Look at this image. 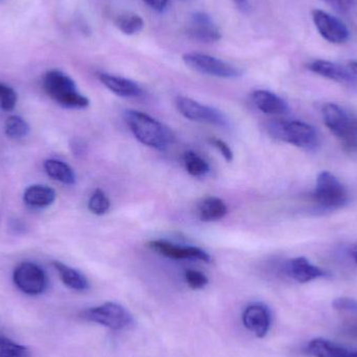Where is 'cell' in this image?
<instances>
[{"label": "cell", "instance_id": "cell-1", "mask_svg": "<svg viewBox=\"0 0 357 357\" xmlns=\"http://www.w3.org/2000/svg\"><path fill=\"white\" fill-rule=\"evenodd\" d=\"M125 119L136 139L149 148L165 151L175 142V134L169 127L146 113L128 110Z\"/></svg>", "mask_w": 357, "mask_h": 357}, {"label": "cell", "instance_id": "cell-2", "mask_svg": "<svg viewBox=\"0 0 357 357\" xmlns=\"http://www.w3.org/2000/svg\"><path fill=\"white\" fill-rule=\"evenodd\" d=\"M43 86L47 96L64 108L85 109L89 106L88 98L79 93L75 82L62 71H48Z\"/></svg>", "mask_w": 357, "mask_h": 357}, {"label": "cell", "instance_id": "cell-3", "mask_svg": "<svg viewBox=\"0 0 357 357\" xmlns=\"http://www.w3.org/2000/svg\"><path fill=\"white\" fill-rule=\"evenodd\" d=\"M323 119L329 131L350 152L357 151V116L354 113L333 102L322 109Z\"/></svg>", "mask_w": 357, "mask_h": 357}, {"label": "cell", "instance_id": "cell-4", "mask_svg": "<svg viewBox=\"0 0 357 357\" xmlns=\"http://www.w3.org/2000/svg\"><path fill=\"white\" fill-rule=\"evenodd\" d=\"M271 134L277 139L303 150H316L320 146L318 132L301 121H276L270 125Z\"/></svg>", "mask_w": 357, "mask_h": 357}, {"label": "cell", "instance_id": "cell-5", "mask_svg": "<svg viewBox=\"0 0 357 357\" xmlns=\"http://www.w3.org/2000/svg\"><path fill=\"white\" fill-rule=\"evenodd\" d=\"M312 197L320 207L327 210L340 209L349 202V192L345 185L326 171L318 176Z\"/></svg>", "mask_w": 357, "mask_h": 357}, {"label": "cell", "instance_id": "cell-6", "mask_svg": "<svg viewBox=\"0 0 357 357\" xmlns=\"http://www.w3.org/2000/svg\"><path fill=\"white\" fill-rule=\"evenodd\" d=\"M81 318L112 331H123L134 324L132 314L121 304L107 302L82 312Z\"/></svg>", "mask_w": 357, "mask_h": 357}, {"label": "cell", "instance_id": "cell-7", "mask_svg": "<svg viewBox=\"0 0 357 357\" xmlns=\"http://www.w3.org/2000/svg\"><path fill=\"white\" fill-rule=\"evenodd\" d=\"M185 64L202 75L210 77H220V79H237L243 75V70L238 67L225 62L215 56L201 52H188L183 56Z\"/></svg>", "mask_w": 357, "mask_h": 357}, {"label": "cell", "instance_id": "cell-8", "mask_svg": "<svg viewBox=\"0 0 357 357\" xmlns=\"http://www.w3.org/2000/svg\"><path fill=\"white\" fill-rule=\"evenodd\" d=\"M176 107L180 114L189 121L209 123L218 127H225L228 125V119L225 116L224 113L213 107L201 104L192 98L178 96L176 98Z\"/></svg>", "mask_w": 357, "mask_h": 357}, {"label": "cell", "instance_id": "cell-9", "mask_svg": "<svg viewBox=\"0 0 357 357\" xmlns=\"http://www.w3.org/2000/svg\"><path fill=\"white\" fill-rule=\"evenodd\" d=\"M15 285L26 295L37 296L47 289L48 280L43 268L33 262H23L13 274Z\"/></svg>", "mask_w": 357, "mask_h": 357}, {"label": "cell", "instance_id": "cell-10", "mask_svg": "<svg viewBox=\"0 0 357 357\" xmlns=\"http://www.w3.org/2000/svg\"><path fill=\"white\" fill-rule=\"evenodd\" d=\"M312 19L319 33L331 43L343 44L349 40V29L341 19L322 10H314Z\"/></svg>", "mask_w": 357, "mask_h": 357}, {"label": "cell", "instance_id": "cell-11", "mask_svg": "<svg viewBox=\"0 0 357 357\" xmlns=\"http://www.w3.org/2000/svg\"><path fill=\"white\" fill-rule=\"evenodd\" d=\"M308 69L337 83L354 84L357 82V63L343 65L331 61L316 60L308 64Z\"/></svg>", "mask_w": 357, "mask_h": 357}, {"label": "cell", "instance_id": "cell-12", "mask_svg": "<svg viewBox=\"0 0 357 357\" xmlns=\"http://www.w3.org/2000/svg\"><path fill=\"white\" fill-rule=\"evenodd\" d=\"M243 326L257 337H264L272 326V312L262 303L250 304L241 314Z\"/></svg>", "mask_w": 357, "mask_h": 357}, {"label": "cell", "instance_id": "cell-13", "mask_svg": "<svg viewBox=\"0 0 357 357\" xmlns=\"http://www.w3.org/2000/svg\"><path fill=\"white\" fill-rule=\"evenodd\" d=\"M187 35L192 39L205 43L218 41L222 38L220 29L213 19L204 12L192 14L187 26Z\"/></svg>", "mask_w": 357, "mask_h": 357}, {"label": "cell", "instance_id": "cell-14", "mask_svg": "<svg viewBox=\"0 0 357 357\" xmlns=\"http://www.w3.org/2000/svg\"><path fill=\"white\" fill-rule=\"evenodd\" d=\"M151 249L157 253L172 259L201 260L204 262L211 261V257L207 252L197 247H181L165 241H153L150 243Z\"/></svg>", "mask_w": 357, "mask_h": 357}, {"label": "cell", "instance_id": "cell-15", "mask_svg": "<svg viewBox=\"0 0 357 357\" xmlns=\"http://www.w3.org/2000/svg\"><path fill=\"white\" fill-rule=\"evenodd\" d=\"M287 273L299 283H307L327 276V273L323 268L314 266L305 257H296L289 260L287 264Z\"/></svg>", "mask_w": 357, "mask_h": 357}, {"label": "cell", "instance_id": "cell-16", "mask_svg": "<svg viewBox=\"0 0 357 357\" xmlns=\"http://www.w3.org/2000/svg\"><path fill=\"white\" fill-rule=\"evenodd\" d=\"M98 77L107 89L121 98H138V96H142V92H144L137 83L132 79H126V77L105 73H98Z\"/></svg>", "mask_w": 357, "mask_h": 357}, {"label": "cell", "instance_id": "cell-17", "mask_svg": "<svg viewBox=\"0 0 357 357\" xmlns=\"http://www.w3.org/2000/svg\"><path fill=\"white\" fill-rule=\"evenodd\" d=\"M252 100L258 110L268 115H282L289 111V105L280 96L268 90H256Z\"/></svg>", "mask_w": 357, "mask_h": 357}, {"label": "cell", "instance_id": "cell-18", "mask_svg": "<svg viewBox=\"0 0 357 357\" xmlns=\"http://www.w3.org/2000/svg\"><path fill=\"white\" fill-rule=\"evenodd\" d=\"M306 351L312 357H354L356 351L322 337L312 340Z\"/></svg>", "mask_w": 357, "mask_h": 357}, {"label": "cell", "instance_id": "cell-19", "mask_svg": "<svg viewBox=\"0 0 357 357\" xmlns=\"http://www.w3.org/2000/svg\"><path fill=\"white\" fill-rule=\"evenodd\" d=\"M56 193L54 189L46 185H31L23 195L25 204L31 208H46L56 201Z\"/></svg>", "mask_w": 357, "mask_h": 357}, {"label": "cell", "instance_id": "cell-20", "mask_svg": "<svg viewBox=\"0 0 357 357\" xmlns=\"http://www.w3.org/2000/svg\"><path fill=\"white\" fill-rule=\"evenodd\" d=\"M228 213L226 203L220 197H207L197 205V215L202 222H216Z\"/></svg>", "mask_w": 357, "mask_h": 357}, {"label": "cell", "instance_id": "cell-21", "mask_svg": "<svg viewBox=\"0 0 357 357\" xmlns=\"http://www.w3.org/2000/svg\"><path fill=\"white\" fill-rule=\"evenodd\" d=\"M52 266L58 272L62 282L69 289L77 291H87L89 289V281L79 271L60 261L52 262Z\"/></svg>", "mask_w": 357, "mask_h": 357}, {"label": "cell", "instance_id": "cell-22", "mask_svg": "<svg viewBox=\"0 0 357 357\" xmlns=\"http://www.w3.org/2000/svg\"><path fill=\"white\" fill-rule=\"evenodd\" d=\"M46 174L54 180L59 181L65 185L75 184L77 177L75 172L66 163L56 159H48L44 162Z\"/></svg>", "mask_w": 357, "mask_h": 357}, {"label": "cell", "instance_id": "cell-23", "mask_svg": "<svg viewBox=\"0 0 357 357\" xmlns=\"http://www.w3.org/2000/svg\"><path fill=\"white\" fill-rule=\"evenodd\" d=\"M115 25L125 35L133 36L144 29V21L135 13H123L115 19Z\"/></svg>", "mask_w": 357, "mask_h": 357}, {"label": "cell", "instance_id": "cell-24", "mask_svg": "<svg viewBox=\"0 0 357 357\" xmlns=\"http://www.w3.org/2000/svg\"><path fill=\"white\" fill-rule=\"evenodd\" d=\"M183 162L187 173L193 177H205L210 173L209 165L192 151H188L183 155Z\"/></svg>", "mask_w": 357, "mask_h": 357}, {"label": "cell", "instance_id": "cell-25", "mask_svg": "<svg viewBox=\"0 0 357 357\" xmlns=\"http://www.w3.org/2000/svg\"><path fill=\"white\" fill-rule=\"evenodd\" d=\"M29 126L22 117L12 115L6 119L4 125L6 135L10 139H22L29 133Z\"/></svg>", "mask_w": 357, "mask_h": 357}, {"label": "cell", "instance_id": "cell-26", "mask_svg": "<svg viewBox=\"0 0 357 357\" xmlns=\"http://www.w3.org/2000/svg\"><path fill=\"white\" fill-rule=\"evenodd\" d=\"M0 357H31V351L25 346L0 335Z\"/></svg>", "mask_w": 357, "mask_h": 357}, {"label": "cell", "instance_id": "cell-27", "mask_svg": "<svg viewBox=\"0 0 357 357\" xmlns=\"http://www.w3.org/2000/svg\"><path fill=\"white\" fill-rule=\"evenodd\" d=\"M110 199L100 189H96L88 202V208L96 215H104L110 210Z\"/></svg>", "mask_w": 357, "mask_h": 357}, {"label": "cell", "instance_id": "cell-28", "mask_svg": "<svg viewBox=\"0 0 357 357\" xmlns=\"http://www.w3.org/2000/svg\"><path fill=\"white\" fill-rule=\"evenodd\" d=\"M333 306L337 312L347 317L350 322L357 326V300L347 297L337 298L333 301Z\"/></svg>", "mask_w": 357, "mask_h": 357}, {"label": "cell", "instance_id": "cell-29", "mask_svg": "<svg viewBox=\"0 0 357 357\" xmlns=\"http://www.w3.org/2000/svg\"><path fill=\"white\" fill-rule=\"evenodd\" d=\"M17 100H18V96H17L16 91L10 86L0 83V109L3 111L14 110Z\"/></svg>", "mask_w": 357, "mask_h": 357}, {"label": "cell", "instance_id": "cell-30", "mask_svg": "<svg viewBox=\"0 0 357 357\" xmlns=\"http://www.w3.org/2000/svg\"><path fill=\"white\" fill-rule=\"evenodd\" d=\"M185 280H186L189 287L192 289H204L209 282L206 275L195 270H187L185 272Z\"/></svg>", "mask_w": 357, "mask_h": 357}, {"label": "cell", "instance_id": "cell-31", "mask_svg": "<svg viewBox=\"0 0 357 357\" xmlns=\"http://www.w3.org/2000/svg\"><path fill=\"white\" fill-rule=\"evenodd\" d=\"M209 142L214 146V148L218 149V152L222 155L225 160L228 161V162H231V161L233 160L232 150H231L230 146H229L226 142H222V140L218 139V138H210Z\"/></svg>", "mask_w": 357, "mask_h": 357}, {"label": "cell", "instance_id": "cell-32", "mask_svg": "<svg viewBox=\"0 0 357 357\" xmlns=\"http://www.w3.org/2000/svg\"><path fill=\"white\" fill-rule=\"evenodd\" d=\"M71 152L73 153L75 157H82L86 154L87 151V146L83 140L79 138H73L70 142Z\"/></svg>", "mask_w": 357, "mask_h": 357}, {"label": "cell", "instance_id": "cell-33", "mask_svg": "<svg viewBox=\"0 0 357 357\" xmlns=\"http://www.w3.org/2000/svg\"><path fill=\"white\" fill-rule=\"evenodd\" d=\"M142 1L148 4L152 10L159 13L165 12L169 6V0H142Z\"/></svg>", "mask_w": 357, "mask_h": 357}, {"label": "cell", "instance_id": "cell-34", "mask_svg": "<svg viewBox=\"0 0 357 357\" xmlns=\"http://www.w3.org/2000/svg\"><path fill=\"white\" fill-rule=\"evenodd\" d=\"M331 6L340 10H348L354 6L356 0H326Z\"/></svg>", "mask_w": 357, "mask_h": 357}, {"label": "cell", "instance_id": "cell-35", "mask_svg": "<svg viewBox=\"0 0 357 357\" xmlns=\"http://www.w3.org/2000/svg\"><path fill=\"white\" fill-rule=\"evenodd\" d=\"M237 10L243 14H250L252 10L251 2L250 0H232Z\"/></svg>", "mask_w": 357, "mask_h": 357}, {"label": "cell", "instance_id": "cell-36", "mask_svg": "<svg viewBox=\"0 0 357 357\" xmlns=\"http://www.w3.org/2000/svg\"><path fill=\"white\" fill-rule=\"evenodd\" d=\"M351 255L352 257H354V261H356L357 264V243H356V245H352Z\"/></svg>", "mask_w": 357, "mask_h": 357}, {"label": "cell", "instance_id": "cell-37", "mask_svg": "<svg viewBox=\"0 0 357 357\" xmlns=\"http://www.w3.org/2000/svg\"><path fill=\"white\" fill-rule=\"evenodd\" d=\"M354 357H357V351H356V354H354Z\"/></svg>", "mask_w": 357, "mask_h": 357}]
</instances>
